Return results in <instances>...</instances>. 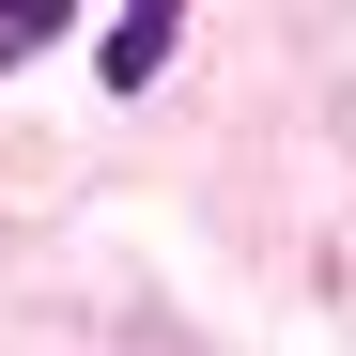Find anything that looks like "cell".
I'll return each mask as SVG.
<instances>
[{
    "mask_svg": "<svg viewBox=\"0 0 356 356\" xmlns=\"http://www.w3.org/2000/svg\"><path fill=\"white\" fill-rule=\"evenodd\" d=\"M155 63H170V16H108V78H124V93H140Z\"/></svg>",
    "mask_w": 356,
    "mask_h": 356,
    "instance_id": "cell-1",
    "label": "cell"
}]
</instances>
